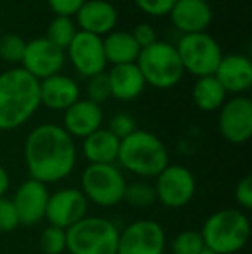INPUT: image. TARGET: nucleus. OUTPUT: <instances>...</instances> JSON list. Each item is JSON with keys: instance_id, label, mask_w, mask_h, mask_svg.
Segmentation results:
<instances>
[{"instance_id": "e433bc0d", "label": "nucleus", "mask_w": 252, "mask_h": 254, "mask_svg": "<svg viewBox=\"0 0 252 254\" xmlns=\"http://www.w3.org/2000/svg\"><path fill=\"white\" fill-rule=\"evenodd\" d=\"M9 187H10V177H9V173H7L5 166L0 164V197H3V195L7 194Z\"/></svg>"}, {"instance_id": "2eb2a0df", "label": "nucleus", "mask_w": 252, "mask_h": 254, "mask_svg": "<svg viewBox=\"0 0 252 254\" xmlns=\"http://www.w3.org/2000/svg\"><path fill=\"white\" fill-rule=\"evenodd\" d=\"M49 195L50 192H49L47 185L40 184L33 178H28L17 187V190L14 192L12 202L16 206L19 223L23 227H33L42 220H45Z\"/></svg>"}, {"instance_id": "f3484780", "label": "nucleus", "mask_w": 252, "mask_h": 254, "mask_svg": "<svg viewBox=\"0 0 252 254\" xmlns=\"http://www.w3.org/2000/svg\"><path fill=\"white\" fill-rule=\"evenodd\" d=\"M104 113L99 104L88 99H78L71 107L64 111L62 128L73 138H85L102 128Z\"/></svg>"}, {"instance_id": "473e14b6", "label": "nucleus", "mask_w": 252, "mask_h": 254, "mask_svg": "<svg viewBox=\"0 0 252 254\" xmlns=\"http://www.w3.org/2000/svg\"><path fill=\"white\" fill-rule=\"evenodd\" d=\"M133 2L147 16L162 17L171 12L176 0H133Z\"/></svg>"}, {"instance_id": "c756f323", "label": "nucleus", "mask_w": 252, "mask_h": 254, "mask_svg": "<svg viewBox=\"0 0 252 254\" xmlns=\"http://www.w3.org/2000/svg\"><path fill=\"white\" fill-rule=\"evenodd\" d=\"M87 94L88 101L95 102L101 106L102 102H105L107 99H111V87H109L107 73H99L92 78H87Z\"/></svg>"}, {"instance_id": "a878e982", "label": "nucleus", "mask_w": 252, "mask_h": 254, "mask_svg": "<svg viewBox=\"0 0 252 254\" xmlns=\"http://www.w3.org/2000/svg\"><path fill=\"white\" fill-rule=\"evenodd\" d=\"M123 201H126L133 207H138V209L151 207L152 204L157 202L154 185L149 184V182H144V180H138V182H133V184L126 185L125 199H123Z\"/></svg>"}, {"instance_id": "bb28decb", "label": "nucleus", "mask_w": 252, "mask_h": 254, "mask_svg": "<svg viewBox=\"0 0 252 254\" xmlns=\"http://www.w3.org/2000/svg\"><path fill=\"white\" fill-rule=\"evenodd\" d=\"M26 49V40L16 33H5L0 37V59L9 64H21Z\"/></svg>"}, {"instance_id": "7c9ffc66", "label": "nucleus", "mask_w": 252, "mask_h": 254, "mask_svg": "<svg viewBox=\"0 0 252 254\" xmlns=\"http://www.w3.org/2000/svg\"><path fill=\"white\" fill-rule=\"evenodd\" d=\"M17 227H21V223L16 206H14L12 199L3 195V197H0V232L9 234V232L16 230Z\"/></svg>"}, {"instance_id": "393cba45", "label": "nucleus", "mask_w": 252, "mask_h": 254, "mask_svg": "<svg viewBox=\"0 0 252 254\" xmlns=\"http://www.w3.org/2000/svg\"><path fill=\"white\" fill-rule=\"evenodd\" d=\"M78 33L76 23L73 21V17L66 16H55L50 21L47 30V40L50 44H54L55 47H59L61 51L66 52V49L69 47V44L73 42L74 35Z\"/></svg>"}, {"instance_id": "423d86ee", "label": "nucleus", "mask_w": 252, "mask_h": 254, "mask_svg": "<svg viewBox=\"0 0 252 254\" xmlns=\"http://www.w3.org/2000/svg\"><path fill=\"white\" fill-rule=\"evenodd\" d=\"M140 69L145 85L154 88H173L183 78V66L178 57L176 47L168 42H155L142 49L135 63Z\"/></svg>"}, {"instance_id": "cd10ccee", "label": "nucleus", "mask_w": 252, "mask_h": 254, "mask_svg": "<svg viewBox=\"0 0 252 254\" xmlns=\"http://www.w3.org/2000/svg\"><path fill=\"white\" fill-rule=\"evenodd\" d=\"M205 249L201 232L183 230L173 239L171 254H201Z\"/></svg>"}, {"instance_id": "72a5a7b5", "label": "nucleus", "mask_w": 252, "mask_h": 254, "mask_svg": "<svg viewBox=\"0 0 252 254\" xmlns=\"http://www.w3.org/2000/svg\"><path fill=\"white\" fill-rule=\"evenodd\" d=\"M235 201L244 211L252 209V177L246 175L235 187Z\"/></svg>"}, {"instance_id": "f704fd0d", "label": "nucleus", "mask_w": 252, "mask_h": 254, "mask_svg": "<svg viewBox=\"0 0 252 254\" xmlns=\"http://www.w3.org/2000/svg\"><path fill=\"white\" fill-rule=\"evenodd\" d=\"M85 2L87 0H47L49 7H50L55 16L66 17H73Z\"/></svg>"}, {"instance_id": "9d476101", "label": "nucleus", "mask_w": 252, "mask_h": 254, "mask_svg": "<svg viewBox=\"0 0 252 254\" xmlns=\"http://www.w3.org/2000/svg\"><path fill=\"white\" fill-rule=\"evenodd\" d=\"M166 232L155 220H137L119 230L116 254H164Z\"/></svg>"}, {"instance_id": "ddd939ff", "label": "nucleus", "mask_w": 252, "mask_h": 254, "mask_svg": "<svg viewBox=\"0 0 252 254\" xmlns=\"http://www.w3.org/2000/svg\"><path fill=\"white\" fill-rule=\"evenodd\" d=\"M88 211V201L80 189L64 187L49 195L47 209H45V220L49 225L67 230L83 220Z\"/></svg>"}, {"instance_id": "c9c22d12", "label": "nucleus", "mask_w": 252, "mask_h": 254, "mask_svg": "<svg viewBox=\"0 0 252 254\" xmlns=\"http://www.w3.org/2000/svg\"><path fill=\"white\" fill-rule=\"evenodd\" d=\"M131 37L135 38V42H137L140 49H145L157 42V33H155L154 26H151V24H147V23L138 24V26L131 31Z\"/></svg>"}, {"instance_id": "f03ea898", "label": "nucleus", "mask_w": 252, "mask_h": 254, "mask_svg": "<svg viewBox=\"0 0 252 254\" xmlns=\"http://www.w3.org/2000/svg\"><path fill=\"white\" fill-rule=\"evenodd\" d=\"M40 81L23 67L0 73V131L23 127L40 107Z\"/></svg>"}, {"instance_id": "f257e3e1", "label": "nucleus", "mask_w": 252, "mask_h": 254, "mask_svg": "<svg viewBox=\"0 0 252 254\" xmlns=\"http://www.w3.org/2000/svg\"><path fill=\"white\" fill-rule=\"evenodd\" d=\"M23 152L30 178L44 185L66 180L78 161L74 138L55 123L33 128L24 140Z\"/></svg>"}, {"instance_id": "6e6552de", "label": "nucleus", "mask_w": 252, "mask_h": 254, "mask_svg": "<svg viewBox=\"0 0 252 254\" xmlns=\"http://www.w3.org/2000/svg\"><path fill=\"white\" fill-rule=\"evenodd\" d=\"M176 52L183 71L194 74L195 78L212 76L225 56L216 38L207 33L183 35L176 45Z\"/></svg>"}, {"instance_id": "aec40b11", "label": "nucleus", "mask_w": 252, "mask_h": 254, "mask_svg": "<svg viewBox=\"0 0 252 254\" xmlns=\"http://www.w3.org/2000/svg\"><path fill=\"white\" fill-rule=\"evenodd\" d=\"M40 90V106L49 107L50 111H66L80 99V87L67 74H54L38 83Z\"/></svg>"}, {"instance_id": "39448f33", "label": "nucleus", "mask_w": 252, "mask_h": 254, "mask_svg": "<svg viewBox=\"0 0 252 254\" xmlns=\"http://www.w3.org/2000/svg\"><path fill=\"white\" fill-rule=\"evenodd\" d=\"M119 228L102 216H85L66 230L69 254H116Z\"/></svg>"}, {"instance_id": "6ab92c4d", "label": "nucleus", "mask_w": 252, "mask_h": 254, "mask_svg": "<svg viewBox=\"0 0 252 254\" xmlns=\"http://www.w3.org/2000/svg\"><path fill=\"white\" fill-rule=\"evenodd\" d=\"M168 16L183 35L205 33L212 21V9L207 0H176Z\"/></svg>"}, {"instance_id": "4c0bfd02", "label": "nucleus", "mask_w": 252, "mask_h": 254, "mask_svg": "<svg viewBox=\"0 0 252 254\" xmlns=\"http://www.w3.org/2000/svg\"><path fill=\"white\" fill-rule=\"evenodd\" d=\"M201 254H214V253H211V251H209V249H204V251H202Z\"/></svg>"}, {"instance_id": "4468645a", "label": "nucleus", "mask_w": 252, "mask_h": 254, "mask_svg": "<svg viewBox=\"0 0 252 254\" xmlns=\"http://www.w3.org/2000/svg\"><path fill=\"white\" fill-rule=\"evenodd\" d=\"M66 56L69 57L78 74H81L83 78H92L99 73H104L107 66L102 38L80 30L74 35L69 47L66 49Z\"/></svg>"}, {"instance_id": "c85d7f7f", "label": "nucleus", "mask_w": 252, "mask_h": 254, "mask_svg": "<svg viewBox=\"0 0 252 254\" xmlns=\"http://www.w3.org/2000/svg\"><path fill=\"white\" fill-rule=\"evenodd\" d=\"M40 249L44 254H64L67 251L66 230L49 225L40 234Z\"/></svg>"}, {"instance_id": "7ed1b4c3", "label": "nucleus", "mask_w": 252, "mask_h": 254, "mask_svg": "<svg viewBox=\"0 0 252 254\" xmlns=\"http://www.w3.org/2000/svg\"><path fill=\"white\" fill-rule=\"evenodd\" d=\"M123 170L140 178H155L169 164L164 142L147 130H135L119 144L118 161Z\"/></svg>"}, {"instance_id": "412c9836", "label": "nucleus", "mask_w": 252, "mask_h": 254, "mask_svg": "<svg viewBox=\"0 0 252 254\" xmlns=\"http://www.w3.org/2000/svg\"><path fill=\"white\" fill-rule=\"evenodd\" d=\"M107 80L111 87V97L118 101H133L140 97L145 88V80L135 63L112 66L107 73Z\"/></svg>"}, {"instance_id": "4be33fe9", "label": "nucleus", "mask_w": 252, "mask_h": 254, "mask_svg": "<svg viewBox=\"0 0 252 254\" xmlns=\"http://www.w3.org/2000/svg\"><path fill=\"white\" fill-rule=\"evenodd\" d=\"M119 144L121 140L114 137L107 128H99L97 131L83 138L81 151L90 164H116Z\"/></svg>"}, {"instance_id": "58836bf2", "label": "nucleus", "mask_w": 252, "mask_h": 254, "mask_svg": "<svg viewBox=\"0 0 252 254\" xmlns=\"http://www.w3.org/2000/svg\"><path fill=\"white\" fill-rule=\"evenodd\" d=\"M0 37H2V30H0Z\"/></svg>"}, {"instance_id": "b1692460", "label": "nucleus", "mask_w": 252, "mask_h": 254, "mask_svg": "<svg viewBox=\"0 0 252 254\" xmlns=\"http://www.w3.org/2000/svg\"><path fill=\"white\" fill-rule=\"evenodd\" d=\"M226 92L225 88L219 85V81L212 76L197 78V81L192 87V99L194 104L201 111L205 113H212V111H219L221 106L226 102Z\"/></svg>"}, {"instance_id": "f8f14e48", "label": "nucleus", "mask_w": 252, "mask_h": 254, "mask_svg": "<svg viewBox=\"0 0 252 254\" xmlns=\"http://www.w3.org/2000/svg\"><path fill=\"white\" fill-rule=\"evenodd\" d=\"M64 64H66V52L50 44L45 37L26 42L21 67L38 81L59 74Z\"/></svg>"}, {"instance_id": "a211bd4d", "label": "nucleus", "mask_w": 252, "mask_h": 254, "mask_svg": "<svg viewBox=\"0 0 252 254\" xmlns=\"http://www.w3.org/2000/svg\"><path fill=\"white\" fill-rule=\"evenodd\" d=\"M214 78L219 81L226 94L242 95L252 87V63L242 54L223 56L219 66L214 71Z\"/></svg>"}, {"instance_id": "0eeeda50", "label": "nucleus", "mask_w": 252, "mask_h": 254, "mask_svg": "<svg viewBox=\"0 0 252 254\" xmlns=\"http://www.w3.org/2000/svg\"><path fill=\"white\" fill-rule=\"evenodd\" d=\"M125 173L118 164H88L80 178V190L88 202L101 207H114L125 199Z\"/></svg>"}, {"instance_id": "9b49d317", "label": "nucleus", "mask_w": 252, "mask_h": 254, "mask_svg": "<svg viewBox=\"0 0 252 254\" xmlns=\"http://www.w3.org/2000/svg\"><path fill=\"white\" fill-rule=\"evenodd\" d=\"M219 135L233 145H242L252 137V101L246 95L226 99L218 116Z\"/></svg>"}, {"instance_id": "2f4dec72", "label": "nucleus", "mask_w": 252, "mask_h": 254, "mask_svg": "<svg viewBox=\"0 0 252 254\" xmlns=\"http://www.w3.org/2000/svg\"><path fill=\"white\" fill-rule=\"evenodd\" d=\"M109 131H111L114 137H118L119 140L126 138L128 135H131L135 130H137V125H135V120L126 113H118L116 116H112L109 120Z\"/></svg>"}, {"instance_id": "5701e85b", "label": "nucleus", "mask_w": 252, "mask_h": 254, "mask_svg": "<svg viewBox=\"0 0 252 254\" xmlns=\"http://www.w3.org/2000/svg\"><path fill=\"white\" fill-rule=\"evenodd\" d=\"M102 45H104L105 61L112 66L137 63L138 54L142 51L128 31H111L102 38Z\"/></svg>"}, {"instance_id": "1a4fd4ad", "label": "nucleus", "mask_w": 252, "mask_h": 254, "mask_svg": "<svg viewBox=\"0 0 252 254\" xmlns=\"http://www.w3.org/2000/svg\"><path fill=\"white\" fill-rule=\"evenodd\" d=\"M155 197L164 207L178 209L187 206L195 195L197 182L194 173L183 164H168L155 177Z\"/></svg>"}, {"instance_id": "20e7f679", "label": "nucleus", "mask_w": 252, "mask_h": 254, "mask_svg": "<svg viewBox=\"0 0 252 254\" xmlns=\"http://www.w3.org/2000/svg\"><path fill=\"white\" fill-rule=\"evenodd\" d=\"M205 249L214 254H235L242 251L251 237V220L244 211L218 209L202 225Z\"/></svg>"}, {"instance_id": "dca6fc26", "label": "nucleus", "mask_w": 252, "mask_h": 254, "mask_svg": "<svg viewBox=\"0 0 252 254\" xmlns=\"http://www.w3.org/2000/svg\"><path fill=\"white\" fill-rule=\"evenodd\" d=\"M80 31L104 38L114 31L118 23V10L107 0H87L74 14Z\"/></svg>"}]
</instances>
